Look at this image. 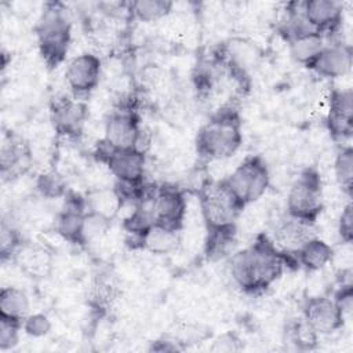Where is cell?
<instances>
[{
    "label": "cell",
    "mask_w": 353,
    "mask_h": 353,
    "mask_svg": "<svg viewBox=\"0 0 353 353\" xmlns=\"http://www.w3.org/2000/svg\"><path fill=\"white\" fill-rule=\"evenodd\" d=\"M314 236V225L287 216V219L276 228L273 243L283 252L295 255L299 248Z\"/></svg>",
    "instance_id": "ac0fdd59"
},
{
    "label": "cell",
    "mask_w": 353,
    "mask_h": 353,
    "mask_svg": "<svg viewBox=\"0 0 353 353\" xmlns=\"http://www.w3.org/2000/svg\"><path fill=\"white\" fill-rule=\"evenodd\" d=\"M36 188L44 197L48 199H55L62 194H66V183L63 178L55 171L41 174L37 178Z\"/></svg>",
    "instance_id": "f546056e"
},
{
    "label": "cell",
    "mask_w": 353,
    "mask_h": 353,
    "mask_svg": "<svg viewBox=\"0 0 353 353\" xmlns=\"http://www.w3.org/2000/svg\"><path fill=\"white\" fill-rule=\"evenodd\" d=\"M39 52L48 69L58 68L66 58L72 41V25L59 3L46 4L34 28Z\"/></svg>",
    "instance_id": "3957f363"
},
{
    "label": "cell",
    "mask_w": 353,
    "mask_h": 353,
    "mask_svg": "<svg viewBox=\"0 0 353 353\" xmlns=\"http://www.w3.org/2000/svg\"><path fill=\"white\" fill-rule=\"evenodd\" d=\"M223 181L239 204L247 208L266 193L272 182V174L262 156L251 154L225 176Z\"/></svg>",
    "instance_id": "8992f818"
},
{
    "label": "cell",
    "mask_w": 353,
    "mask_h": 353,
    "mask_svg": "<svg viewBox=\"0 0 353 353\" xmlns=\"http://www.w3.org/2000/svg\"><path fill=\"white\" fill-rule=\"evenodd\" d=\"M12 259L22 273L28 277L40 280L47 277L52 270V255L41 245L22 243Z\"/></svg>",
    "instance_id": "e0dca14e"
},
{
    "label": "cell",
    "mask_w": 353,
    "mask_h": 353,
    "mask_svg": "<svg viewBox=\"0 0 353 353\" xmlns=\"http://www.w3.org/2000/svg\"><path fill=\"white\" fill-rule=\"evenodd\" d=\"M30 301L28 294L18 287H3L0 291V317L22 323L29 316Z\"/></svg>",
    "instance_id": "cb8c5ba5"
},
{
    "label": "cell",
    "mask_w": 353,
    "mask_h": 353,
    "mask_svg": "<svg viewBox=\"0 0 353 353\" xmlns=\"http://www.w3.org/2000/svg\"><path fill=\"white\" fill-rule=\"evenodd\" d=\"M110 223H112L110 219L99 214L87 211L84 214L83 228H81V247L99 243L110 230Z\"/></svg>",
    "instance_id": "4316f807"
},
{
    "label": "cell",
    "mask_w": 353,
    "mask_h": 353,
    "mask_svg": "<svg viewBox=\"0 0 353 353\" xmlns=\"http://www.w3.org/2000/svg\"><path fill=\"white\" fill-rule=\"evenodd\" d=\"M103 139L117 149H141L142 128L137 112L127 106L113 110L103 123Z\"/></svg>",
    "instance_id": "9c48e42d"
},
{
    "label": "cell",
    "mask_w": 353,
    "mask_h": 353,
    "mask_svg": "<svg viewBox=\"0 0 353 353\" xmlns=\"http://www.w3.org/2000/svg\"><path fill=\"white\" fill-rule=\"evenodd\" d=\"M334 301L341 312V316L343 317L345 323L352 316V307H353V287L352 283H345L339 287V290L334 295Z\"/></svg>",
    "instance_id": "e575fe53"
},
{
    "label": "cell",
    "mask_w": 353,
    "mask_h": 353,
    "mask_svg": "<svg viewBox=\"0 0 353 353\" xmlns=\"http://www.w3.org/2000/svg\"><path fill=\"white\" fill-rule=\"evenodd\" d=\"M179 232L181 230L153 223L142 237V248L154 255L171 254L181 243Z\"/></svg>",
    "instance_id": "7402d4cb"
},
{
    "label": "cell",
    "mask_w": 353,
    "mask_h": 353,
    "mask_svg": "<svg viewBox=\"0 0 353 353\" xmlns=\"http://www.w3.org/2000/svg\"><path fill=\"white\" fill-rule=\"evenodd\" d=\"M303 320L317 334H332L345 325V320L334 301V298L316 295L305 301L302 307Z\"/></svg>",
    "instance_id": "4fadbf2b"
},
{
    "label": "cell",
    "mask_w": 353,
    "mask_h": 353,
    "mask_svg": "<svg viewBox=\"0 0 353 353\" xmlns=\"http://www.w3.org/2000/svg\"><path fill=\"white\" fill-rule=\"evenodd\" d=\"M199 208L205 229L237 225L244 208L226 186L223 178L204 179L197 190Z\"/></svg>",
    "instance_id": "277c9868"
},
{
    "label": "cell",
    "mask_w": 353,
    "mask_h": 353,
    "mask_svg": "<svg viewBox=\"0 0 353 353\" xmlns=\"http://www.w3.org/2000/svg\"><path fill=\"white\" fill-rule=\"evenodd\" d=\"M325 127L334 141H345L353 132V91L332 88L328 97Z\"/></svg>",
    "instance_id": "7c38bea8"
},
{
    "label": "cell",
    "mask_w": 353,
    "mask_h": 353,
    "mask_svg": "<svg viewBox=\"0 0 353 353\" xmlns=\"http://www.w3.org/2000/svg\"><path fill=\"white\" fill-rule=\"evenodd\" d=\"M29 156V149L26 143L22 141L10 138L8 142H4L1 146V174L6 175L7 172L12 174L19 170V164L23 163V159Z\"/></svg>",
    "instance_id": "83f0119b"
},
{
    "label": "cell",
    "mask_w": 353,
    "mask_h": 353,
    "mask_svg": "<svg viewBox=\"0 0 353 353\" xmlns=\"http://www.w3.org/2000/svg\"><path fill=\"white\" fill-rule=\"evenodd\" d=\"M22 323L0 317V350H8L18 343Z\"/></svg>",
    "instance_id": "1f68e13d"
},
{
    "label": "cell",
    "mask_w": 353,
    "mask_h": 353,
    "mask_svg": "<svg viewBox=\"0 0 353 353\" xmlns=\"http://www.w3.org/2000/svg\"><path fill=\"white\" fill-rule=\"evenodd\" d=\"M237 241V225L205 229L204 255L210 261H219L232 254Z\"/></svg>",
    "instance_id": "ffe728a7"
},
{
    "label": "cell",
    "mask_w": 353,
    "mask_h": 353,
    "mask_svg": "<svg viewBox=\"0 0 353 353\" xmlns=\"http://www.w3.org/2000/svg\"><path fill=\"white\" fill-rule=\"evenodd\" d=\"M22 239L19 237L18 232L11 226L3 223L1 226V259L6 261L7 258H12L17 250L22 244Z\"/></svg>",
    "instance_id": "d6a6232c"
},
{
    "label": "cell",
    "mask_w": 353,
    "mask_h": 353,
    "mask_svg": "<svg viewBox=\"0 0 353 353\" xmlns=\"http://www.w3.org/2000/svg\"><path fill=\"white\" fill-rule=\"evenodd\" d=\"M298 265L307 272H319L332 262L334 248L323 239L314 236L295 254Z\"/></svg>",
    "instance_id": "d6986e66"
},
{
    "label": "cell",
    "mask_w": 353,
    "mask_h": 353,
    "mask_svg": "<svg viewBox=\"0 0 353 353\" xmlns=\"http://www.w3.org/2000/svg\"><path fill=\"white\" fill-rule=\"evenodd\" d=\"M240 339L234 335V334H223L221 335L212 345L211 350H216V352H232V350H237L240 349L239 346Z\"/></svg>",
    "instance_id": "d590c367"
},
{
    "label": "cell",
    "mask_w": 353,
    "mask_h": 353,
    "mask_svg": "<svg viewBox=\"0 0 353 353\" xmlns=\"http://www.w3.org/2000/svg\"><path fill=\"white\" fill-rule=\"evenodd\" d=\"M172 3L165 0H138L127 4L128 12L141 22H157L172 11Z\"/></svg>",
    "instance_id": "d4e9b609"
},
{
    "label": "cell",
    "mask_w": 353,
    "mask_h": 353,
    "mask_svg": "<svg viewBox=\"0 0 353 353\" xmlns=\"http://www.w3.org/2000/svg\"><path fill=\"white\" fill-rule=\"evenodd\" d=\"M154 223L181 230L188 212L185 193L175 183L157 185L153 201Z\"/></svg>",
    "instance_id": "8fae6325"
},
{
    "label": "cell",
    "mask_w": 353,
    "mask_h": 353,
    "mask_svg": "<svg viewBox=\"0 0 353 353\" xmlns=\"http://www.w3.org/2000/svg\"><path fill=\"white\" fill-rule=\"evenodd\" d=\"M291 265H298L296 256L279 250L262 232L255 236L252 244L232 254L229 261L230 276L245 294L263 292Z\"/></svg>",
    "instance_id": "6da1fadb"
},
{
    "label": "cell",
    "mask_w": 353,
    "mask_h": 353,
    "mask_svg": "<svg viewBox=\"0 0 353 353\" xmlns=\"http://www.w3.org/2000/svg\"><path fill=\"white\" fill-rule=\"evenodd\" d=\"M302 11L309 26L325 37L338 32L342 26L343 6L335 0L302 1Z\"/></svg>",
    "instance_id": "9a60e30c"
},
{
    "label": "cell",
    "mask_w": 353,
    "mask_h": 353,
    "mask_svg": "<svg viewBox=\"0 0 353 353\" xmlns=\"http://www.w3.org/2000/svg\"><path fill=\"white\" fill-rule=\"evenodd\" d=\"M290 339L291 343L295 345L296 349L301 350H312L317 345V336L319 334L305 321H298L294 323L290 327Z\"/></svg>",
    "instance_id": "f1b7e54d"
},
{
    "label": "cell",
    "mask_w": 353,
    "mask_h": 353,
    "mask_svg": "<svg viewBox=\"0 0 353 353\" xmlns=\"http://www.w3.org/2000/svg\"><path fill=\"white\" fill-rule=\"evenodd\" d=\"M102 77V61L92 52L73 57L65 69V80L76 99L90 97L99 85Z\"/></svg>",
    "instance_id": "ba28073f"
},
{
    "label": "cell",
    "mask_w": 353,
    "mask_h": 353,
    "mask_svg": "<svg viewBox=\"0 0 353 353\" xmlns=\"http://www.w3.org/2000/svg\"><path fill=\"white\" fill-rule=\"evenodd\" d=\"M84 201L87 211L99 214L110 221H113L124 207V203L114 186L90 189Z\"/></svg>",
    "instance_id": "44dd1931"
},
{
    "label": "cell",
    "mask_w": 353,
    "mask_h": 353,
    "mask_svg": "<svg viewBox=\"0 0 353 353\" xmlns=\"http://www.w3.org/2000/svg\"><path fill=\"white\" fill-rule=\"evenodd\" d=\"M50 116L54 130L59 137L76 139L81 137L84 131L88 110L85 105L74 97L58 95L54 97L50 103Z\"/></svg>",
    "instance_id": "30bf717a"
},
{
    "label": "cell",
    "mask_w": 353,
    "mask_h": 353,
    "mask_svg": "<svg viewBox=\"0 0 353 353\" xmlns=\"http://www.w3.org/2000/svg\"><path fill=\"white\" fill-rule=\"evenodd\" d=\"M52 328L51 320L44 313H34L26 316V319L22 321V330L33 338H41L46 336Z\"/></svg>",
    "instance_id": "4dcf8cb0"
},
{
    "label": "cell",
    "mask_w": 353,
    "mask_h": 353,
    "mask_svg": "<svg viewBox=\"0 0 353 353\" xmlns=\"http://www.w3.org/2000/svg\"><path fill=\"white\" fill-rule=\"evenodd\" d=\"M85 212L84 197L76 193H66L65 204L55 216L57 234L70 244L81 245V228Z\"/></svg>",
    "instance_id": "2e32d148"
},
{
    "label": "cell",
    "mask_w": 353,
    "mask_h": 353,
    "mask_svg": "<svg viewBox=\"0 0 353 353\" xmlns=\"http://www.w3.org/2000/svg\"><path fill=\"white\" fill-rule=\"evenodd\" d=\"M287 43L291 58L295 62L307 66L324 48L325 36L316 30H310L288 40Z\"/></svg>",
    "instance_id": "603a6c76"
},
{
    "label": "cell",
    "mask_w": 353,
    "mask_h": 353,
    "mask_svg": "<svg viewBox=\"0 0 353 353\" xmlns=\"http://www.w3.org/2000/svg\"><path fill=\"white\" fill-rule=\"evenodd\" d=\"M287 216L314 225L324 210V189L314 165L305 167L287 193Z\"/></svg>",
    "instance_id": "5b68a950"
},
{
    "label": "cell",
    "mask_w": 353,
    "mask_h": 353,
    "mask_svg": "<svg viewBox=\"0 0 353 353\" xmlns=\"http://www.w3.org/2000/svg\"><path fill=\"white\" fill-rule=\"evenodd\" d=\"M306 68L324 79L345 77L352 69V47L343 43L325 44Z\"/></svg>",
    "instance_id": "5bb4252c"
},
{
    "label": "cell",
    "mask_w": 353,
    "mask_h": 353,
    "mask_svg": "<svg viewBox=\"0 0 353 353\" xmlns=\"http://www.w3.org/2000/svg\"><path fill=\"white\" fill-rule=\"evenodd\" d=\"M334 176L338 186L347 197L352 196L353 186V149L350 145L341 146L332 163Z\"/></svg>",
    "instance_id": "484cf974"
},
{
    "label": "cell",
    "mask_w": 353,
    "mask_h": 353,
    "mask_svg": "<svg viewBox=\"0 0 353 353\" xmlns=\"http://www.w3.org/2000/svg\"><path fill=\"white\" fill-rule=\"evenodd\" d=\"M338 234L342 243H352L353 240V205L352 203H346L342 207V211L336 223Z\"/></svg>",
    "instance_id": "836d02e7"
},
{
    "label": "cell",
    "mask_w": 353,
    "mask_h": 353,
    "mask_svg": "<svg viewBox=\"0 0 353 353\" xmlns=\"http://www.w3.org/2000/svg\"><path fill=\"white\" fill-rule=\"evenodd\" d=\"M94 157L106 165L116 182L141 185L145 181L146 156L138 148L117 149L110 146L103 138L97 143Z\"/></svg>",
    "instance_id": "52a82bcc"
},
{
    "label": "cell",
    "mask_w": 353,
    "mask_h": 353,
    "mask_svg": "<svg viewBox=\"0 0 353 353\" xmlns=\"http://www.w3.org/2000/svg\"><path fill=\"white\" fill-rule=\"evenodd\" d=\"M243 143V128L239 112L223 106L199 128L194 146L200 159L208 163L232 157Z\"/></svg>",
    "instance_id": "7a4b0ae2"
}]
</instances>
